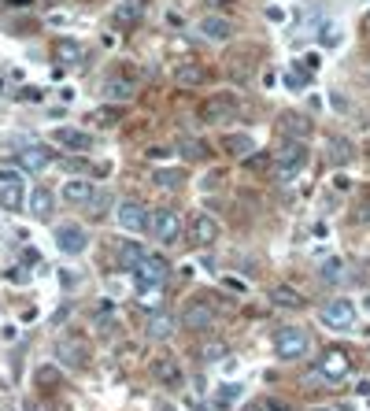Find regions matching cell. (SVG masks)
<instances>
[{
    "label": "cell",
    "mask_w": 370,
    "mask_h": 411,
    "mask_svg": "<svg viewBox=\"0 0 370 411\" xmlns=\"http://www.w3.org/2000/svg\"><path fill=\"white\" fill-rule=\"evenodd\" d=\"M322 45H326V49H337V45H341V30H337V26H326V30H322V38H319Z\"/></svg>",
    "instance_id": "8d00e7d4"
},
{
    "label": "cell",
    "mask_w": 370,
    "mask_h": 411,
    "mask_svg": "<svg viewBox=\"0 0 370 411\" xmlns=\"http://www.w3.org/2000/svg\"><path fill=\"white\" fill-rule=\"evenodd\" d=\"M19 97H23V100H41V89H34V86H26V89H23V93H19Z\"/></svg>",
    "instance_id": "60d3db41"
},
{
    "label": "cell",
    "mask_w": 370,
    "mask_h": 411,
    "mask_svg": "<svg viewBox=\"0 0 370 411\" xmlns=\"http://www.w3.org/2000/svg\"><path fill=\"white\" fill-rule=\"evenodd\" d=\"M311 352V337L304 326H282L274 334V356L278 360H304Z\"/></svg>",
    "instance_id": "7a4b0ae2"
},
{
    "label": "cell",
    "mask_w": 370,
    "mask_h": 411,
    "mask_svg": "<svg viewBox=\"0 0 370 411\" xmlns=\"http://www.w3.org/2000/svg\"><path fill=\"white\" fill-rule=\"evenodd\" d=\"M226 356H230L226 341H207V345H200V360H204V363H219V360H226Z\"/></svg>",
    "instance_id": "d6a6232c"
},
{
    "label": "cell",
    "mask_w": 370,
    "mask_h": 411,
    "mask_svg": "<svg viewBox=\"0 0 370 411\" xmlns=\"http://www.w3.org/2000/svg\"><path fill=\"white\" fill-rule=\"evenodd\" d=\"M26 278H30V274H26L23 267H15V271H12V282H26Z\"/></svg>",
    "instance_id": "7bdbcfd3"
},
{
    "label": "cell",
    "mask_w": 370,
    "mask_h": 411,
    "mask_svg": "<svg viewBox=\"0 0 370 411\" xmlns=\"http://www.w3.org/2000/svg\"><path fill=\"white\" fill-rule=\"evenodd\" d=\"M56 356L67 367H75V371H82L85 363H89V345L85 341H78V337H63V341L56 345Z\"/></svg>",
    "instance_id": "5bb4252c"
},
{
    "label": "cell",
    "mask_w": 370,
    "mask_h": 411,
    "mask_svg": "<svg viewBox=\"0 0 370 411\" xmlns=\"http://www.w3.org/2000/svg\"><path fill=\"white\" fill-rule=\"evenodd\" d=\"M26 193H23V171L0 167V208L4 212H23Z\"/></svg>",
    "instance_id": "52a82bcc"
},
{
    "label": "cell",
    "mask_w": 370,
    "mask_h": 411,
    "mask_svg": "<svg viewBox=\"0 0 370 411\" xmlns=\"http://www.w3.org/2000/svg\"><path fill=\"white\" fill-rule=\"evenodd\" d=\"M237 112H241V100H237V93H215V97H207L204 104H200V123H230V119H237Z\"/></svg>",
    "instance_id": "277c9868"
},
{
    "label": "cell",
    "mask_w": 370,
    "mask_h": 411,
    "mask_svg": "<svg viewBox=\"0 0 370 411\" xmlns=\"http://www.w3.org/2000/svg\"><path fill=\"white\" fill-rule=\"evenodd\" d=\"M60 367H52V363H44V367L34 371V386H41V389H52V386H60Z\"/></svg>",
    "instance_id": "1f68e13d"
},
{
    "label": "cell",
    "mask_w": 370,
    "mask_h": 411,
    "mask_svg": "<svg viewBox=\"0 0 370 411\" xmlns=\"http://www.w3.org/2000/svg\"><path fill=\"white\" fill-rule=\"evenodd\" d=\"M330 160L333 163H348L352 160V145L345 137H330Z\"/></svg>",
    "instance_id": "836d02e7"
},
{
    "label": "cell",
    "mask_w": 370,
    "mask_h": 411,
    "mask_svg": "<svg viewBox=\"0 0 370 411\" xmlns=\"http://www.w3.org/2000/svg\"><path fill=\"white\" fill-rule=\"evenodd\" d=\"M311 411H333V408H311Z\"/></svg>",
    "instance_id": "f907efd6"
},
{
    "label": "cell",
    "mask_w": 370,
    "mask_h": 411,
    "mask_svg": "<svg viewBox=\"0 0 370 411\" xmlns=\"http://www.w3.org/2000/svg\"><path fill=\"white\" fill-rule=\"evenodd\" d=\"M241 397V386H233V382H226V386H219V393H215V411H226L237 404Z\"/></svg>",
    "instance_id": "f546056e"
},
{
    "label": "cell",
    "mask_w": 370,
    "mask_h": 411,
    "mask_svg": "<svg viewBox=\"0 0 370 411\" xmlns=\"http://www.w3.org/2000/svg\"><path fill=\"white\" fill-rule=\"evenodd\" d=\"M319 278L326 282V286H341V282H345V263H341V260H326V263H322V271H319Z\"/></svg>",
    "instance_id": "4dcf8cb0"
},
{
    "label": "cell",
    "mask_w": 370,
    "mask_h": 411,
    "mask_svg": "<svg viewBox=\"0 0 370 411\" xmlns=\"http://www.w3.org/2000/svg\"><path fill=\"white\" fill-rule=\"evenodd\" d=\"M85 245H89V234L78 223H60L56 226V249L63 256H82Z\"/></svg>",
    "instance_id": "30bf717a"
},
{
    "label": "cell",
    "mask_w": 370,
    "mask_h": 411,
    "mask_svg": "<svg viewBox=\"0 0 370 411\" xmlns=\"http://www.w3.org/2000/svg\"><path fill=\"white\" fill-rule=\"evenodd\" d=\"M359 219H363V223H370V200H367V204H359Z\"/></svg>",
    "instance_id": "ee69618b"
},
{
    "label": "cell",
    "mask_w": 370,
    "mask_h": 411,
    "mask_svg": "<svg viewBox=\"0 0 370 411\" xmlns=\"http://www.w3.org/2000/svg\"><path fill=\"white\" fill-rule=\"evenodd\" d=\"M93 193H96V186H93V182H85V178L63 182V200H67V204H89Z\"/></svg>",
    "instance_id": "d6986e66"
},
{
    "label": "cell",
    "mask_w": 370,
    "mask_h": 411,
    "mask_svg": "<svg viewBox=\"0 0 370 411\" xmlns=\"http://www.w3.org/2000/svg\"><path fill=\"white\" fill-rule=\"evenodd\" d=\"M304 167H308V141H289L285 137L270 156V175L278 182H293Z\"/></svg>",
    "instance_id": "6da1fadb"
},
{
    "label": "cell",
    "mask_w": 370,
    "mask_h": 411,
    "mask_svg": "<svg viewBox=\"0 0 370 411\" xmlns=\"http://www.w3.org/2000/svg\"><path fill=\"white\" fill-rule=\"evenodd\" d=\"M122 119V108L115 104V108H96L93 112V123H101V126H115Z\"/></svg>",
    "instance_id": "d590c367"
},
{
    "label": "cell",
    "mask_w": 370,
    "mask_h": 411,
    "mask_svg": "<svg viewBox=\"0 0 370 411\" xmlns=\"http://www.w3.org/2000/svg\"><path fill=\"white\" fill-rule=\"evenodd\" d=\"M174 78H178V86H204V82H207V71L200 67V63H182Z\"/></svg>",
    "instance_id": "484cf974"
},
{
    "label": "cell",
    "mask_w": 370,
    "mask_h": 411,
    "mask_svg": "<svg viewBox=\"0 0 370 411\" xmlns=\"http://www.w3.org/2000/svg\"><path fill=\"white\" fill-rule=\"evenodd\" d=\"M8 4H12V8H26L30 0H8Z\"/></svg>",
    "instance_id": "bcb514c9"
},
{
    "label": "cell",
    "mask_w": 370,
    "mask_h": 411,
    "mask_svg": "<svg viewBox=\"0 0 370 411\" xmlns=\"http://www.w3.org/2000/svg\"><path fill=\"white\" fill-rule=\"evenodd\" d=\"M89 204H93V215H104V208H111V197H107V193H93Z\"/></svg>",
    "instance_id": "74e56055"
},
{
    "label": "cell",
    "mask_w": 370,
    "mask_h": 411,
    "mask_svg": "<svg viewBox=\"0 0 370 411\" xmlns=\"http://www.w3.org/2000/svg\"><path fill=\"white\" fill-rule=\"evenodd\" d=\"M52 208H56V197H52L44 186H38V189L30 193V215H34V219H49Z\"/></svg>",
    "instance_id": "603a6c76"
},
{
    "label": "cell",
    "mask_w": 370,
    "mask_h": 411,
    "mask_svg": "<svg viewBox=\"0 0 370 411\" xmlns=\"http://www.w3.org/2000/svg\"><path fill=\"white\" fill-rule=\"evenodd\" d=\"M52 163V152L44 149V145H26V149L19 152V167L23 171H44Z\"/></svg>",
    "instance_id": "ffe728a7"
},
{
    "label": "cell",
    "mask_w": 370,
    "mask_h": 411,
    "mask_svg": "<svg viewBox=\"0 0 370 411\" xmlns=\"http://www.w3.org/2000/svg\"><path fill=\"white\" fill-rule=\"evenodd\" d=\"M163 156H170L167 149H148V160H163Z\"/></svg>",
    "instance_id": "b9f144b4"
},
{
    "label": "cell",
    "mask_w": 370,
    "mask_h": 411,
    "mask_svg": "<svg viewBox=\"0 0 370 411\" xmlns=\"http://www.w3.org/2000/svg\"><path fill=\"white\" fill-rule=\"evenodd\" d=\"M115 223H119V230H126V234H141V230H148V208H144L141 200L126 197V200L115 204Z\"/></svg>",
    "instance_id": "8992f818"
},
{
    "label": "cell",
    "mask_w": 370,
    "mask_h": 411,
    "mask_svg": "<svg viewBox=\"0 0 370 411\" xmlns=\"http://www.w3.org/2000/svg\"><path fill=\"white\" fill-rule=\"evenodd\" d=\"M52 141L67 152H89L93 149V137L85 130H78V126H60V130H52Z\"/></svg>",
    "instance_id": "4fadbf2b"
},
{
    "label": "cell",
    "mask_w": 370,
    "mask_h": 411,
    "mask_svg": "<svg viewBox=\"0 0 370 411\" xmlns=\"http://www.w3.org/2000/svg\"><path fill=\"white\" fill-rule=\"evenodd\" d=\"M152 182H156L159 189H178V186L185 182V175H182V171H156Z\"/></svg>",
    "instance_id": "e575fe53"
},
{
    "label": "cell",
    "mask_w": 370,
    "mask_h": 411,
    "mask_svg": "<svg viewBox=\"0 0 370 411\" xmlns=\"http://www.w3.org/2000/svg\"><path fill=\"white\" fill-rule=\"evenodd\" d=\"M270 300H274V308H300L304 304V297L293 286H274L270 289Z\"/></svg>",
    "instance_id": "83f0119b"
},
{
    "label": "cell",
    "mask_w": 370,
    "mask_h": 411,
    "mask_svg": "<svg viewBox=\"0 0 370 411\" xmlns=\"http://www.w3.org/2000/svg\"><path fill=\"white\" fill-rule=\"evenodd\" d=\"M219 149L226 152L230 160H248L252 152H256V141H252V134H222Z\"/></svg>",
    "instance_id": "2e32d148"
},
{
    "label": "cell",
    "mask_w": 370,
    "mask_h": 411,
    "mask_svg": "<svg viewBox=\"0 0 370 411\" xmlns=\"http://www.w3.org/2000/svg\"><path fill=\"white\" fill-rule=\"evenodd\" d=\"M245 411H267L263 404H245Z\"/></svg>",
    "instance_id": "7dc6e473"
},
{
    "label": "cell",
    "mask_w": 370,
    "mask_h": 411,
    "mask_svg": "<svg viewBox=\"0 0 370 411\" xmlns=\"http://www.w3.org/2000/svg\"><path fill=\"white\" fill-rule=\"evenodd\" d=\"M182 215L174 212V208H156V212H148V234L156 237L159 245H178L182 241Z\"/></svg>",
    "instance_id": "3957f363"
},
{
    "label": "cell",
    "mask_w": 370,
    "mask_h": 411,
    "mask_svg": "<svg viewBox=\"0 0 370 411\" xmlns=\"http://www.w3.org/2000/svg\"><path fill=\"white\" fill-rule=\"evenodd\" d=\"M174 330H178V319L170 312H156L148 319V326H144L148 341H167V337H174Z\"/></svg>",
    "instance_id": "e0dca14e"
},
{
    "label": "cell",
    "mask_w": 370,
    "mask_h": 411,
    "mask_svg": "<svg viewBox=\"0 0 370 411\" xmlns=\"http://www.w3.org/2000/svg\"><path fill=\"white\" fill-rule=\"evenodd\" d=\"M270 156H274V152H270ZM270 156H263V152H252V156H248L245 163H248V167H252V171H263V167H267V160H270Z\"/></svg>",
    "instance_id": "f35d334b"
},
{
    "label": "cell",
    "mask_w": 370,
    "mask_h": 411,
    "mask_svg": "<svg viewBox=\"0 0 370 411\" xmlns=\"http://www.w3.org/2000/svg\"><path fill=\"white\" fill-rule=\"evenodd\" d=\"M23 411H41V408L34 404V400H26V404H23Z\"/></svg>",
    "instance_id": "f6af8a7d"
},
{
    "label": "cell",
    "mask_w": 370,
    "mask_h": 411,
    "mask_svg": "<svg viewBox=\"0 0 370 411\" xmlns=\"http://www.w3.org/2000/svg\"><path fill=\"white\" fill-rule=\"evenodd\" d=\"M278 130H282L289 141H308L311 123H308L304 115H296V112H285V115H282V123H278Z\"/></svg>",
    "instance_id": "ac0fdd59"
},
{
    "label": "cell",
    "mask_w": 370,
    "mask_h": 411,
    "mask_svg": "<svg viewBox=\"0 0 370 411\" xmlns=\"http://www.w3.org/2000/svg\"><path fill=\"white\" fill-rule=\"evenodd\" d=\"M182 326L185 330H215V308L207 300H193L182 312Z\"/></svg>",
    "instance_id": "7c38bea8"
},
{
    "label": "cell",
    "mask_w": 370,
    "mask_h": 411,
    "mask_svg": "<svg viewBox=\"0 0 370 411\" xmlns=\"http://www.w3.org/2000/svg\"><path fill=\"white\" fill-rule=\"evenodd\" d=\"M219 223H215L207 212H196L193 219H189V241L196 245V249H207V245H215L219 241Z\"/></svg>",
    "instance_id": "8fae6325"
},
{
    "label": "cell",
    "mask_w": 370,
    "mask_h": 411,
    "mask_svg": "<svg viewBox=\"0 0 370 411\" xmlns=\"http://www.w3.org/2000/svg\"><path fill=\"white\" fill-rule=\"evenodd\" d=\"M263 408H267V411H293V404H289V400H274V397L263 400Z\"/></svg>",
    "instance_id": "ab89813d"
},
{
    "label": "cell",
    "mask_w": 370,
    "mask_h": 411,
    "mask_svg": "<svg viewBox=\"0 0 370 411\" xmlns=\"http://www.w3.org/2000/svg\"><path fill=\"white\" fill-rule=\"evenodd\" d=\"M133 89H137V86H133V78H107L104 82V97L115 100V104H126V100L133 97Z\"/></svg>",
    "instance_id": "7402d4cb"
},
{
    "label": "cell",
    "mask_w": 370,
    "mask_h": 411,
    "mask_svg": "<svg viewBox=\"0 0 370 411\" xmlns=\"http://www.w3.org/2000/svg\"><path fill=\"white\" fill-rule=\"evenodd\" d=\"M144 8H148V0H122V4L115 8V26H137Z\"/></svg>",
    "instance_id": "44dd1931"
},
{
    "label": "cell",
    "mask_w": 370,
    "mask_h": 411,
    "mask_svg": "<svg viewBox=\"0 0 370 411\" xmlns=\"http://www.w3.org/2000/svg\"><path fill=\"white\" fill-rule=\"evenodd\" d=\"M82 56H85V52H82V45H78V41H67V38H63V41L56 45V60L67 63V67H78Z\"/></svg>",
    "instance_id": "4316f807"
},
{
    "label": "cell",
    "mask_w": 370,
    "mask_h": 411,
    "mask_svg": "<svg viewBox=\"0 0 370 411\" xmlns=\"http://www.w3.org/2000/svg\"><path fill=\"white\" fill-rule=\"evenodd\" d=\"M348 374H352V360H348L345 349H330V352L319 360V378L330 382V386H333V382H345Z\"/></svg>",
    "instance_id": "9c48e42d"
},
{
    "label": "cell",
    "mask_w": 370,
    "mask_h": 411,
    "mask_svg": "<svg viewBox=\"0 0 370 411\" xmlns=\"http://www.w3.org/2000/svg\"><path fill=\"white\" fill-rule=\"evenodd\" d=\"M363 30H367V34H370V12H367V15H363Z\"/></svg>",
    "instance_id": "c3c4849f"
},
{
    "label": "cell",
    "mask_w": 370,
    "mask_h": 411,
    "mask_svg": "<svg viewBox=\"0 0 370 411\" xmlns=\"http://www.w3.org/2000/svg\"><path fill=\"white\" fill-rule=\"evenodd\" d=\"M144 256H148V252H144L137 241H126L122 249H119V263H122V271H137Z\"/></svg>",
    "instance_id": "d4e9b609"
},
{
    "label": "cell",
    "mask_w": 370,
    "mask_h": 411,
    "mask_svg": "<svg viewBox=\"0 0 370 411\" xmlns=\"http://www.w3.org/2000/svg\"><path fill=\"white\" fill-rule=\"evenodd\" d=\"M152 374H156L159 382H167V386H174L178 378H182V371H178V360L174 356H163V360L152 363Z\"/></svg>",
    "instance_id": "cb8c5ba5"
},
{
    "label": "cell",
    "mask_w": 370,
    "mask_h": 411,
    "mask_svg": "<svg viewBox=\"0 0 370 411\" xmlns=\"http://www.w3.org/2000/svg\"><path fill=\"white\" fill-rule=\"evenodd\" d=\"M319 323L326 326V330H352V323H356V308H352V300H326V304L319 308Z\"/></svg>",
    "instance_id": "ba28073f"
},
{
    "label": "cell",
    "mask_w": 370,
    "mask_h": 411,
    "mask_svg": "<svg viewBox=\"0 0 370 411\" xmlns=\"http://www.w3.org/2000/svg\"><path fill=\"white\" fill-rule=\"evenodd\" d=\"M363 308H367V312H370V297H367V300H363Z\"/></svg>",
    "instance_id": "681fc988"
},
{
    "label": "cell",
    "mask_w": 370,
    "mask_h": 411,
    "mask_svg": "<svg viewBox=\"0 0 370 411\" xmlns=\"http://www.w3.org/2000/svg\"><path fill=\"white\" fill-rule=\"evenodd\" d=\"M178 152H182L189 163L207 160V145H204V141H196V137H182V141H178Z\"/></svg>",
    "instance_id": "f1b7e54d"
},
{
    "label": "cell",
    "mask_w": 370,
    "mask_h": 411,
    "mask_svg": "<svg viewBox=\"0 0 370 411\" xmlns=\"http://www.w3.org/2000/svg\"><path fill=\"white\" fill-rule=\"evenodd\" d=\"M196 30H200L204 41H215V45H226V41L233 38V23L222 19V15H204Z\"/></svg>",
    "instance_id": "9a60e30c"
},
{
    "label": "cell",
    "mask_w": 370,
    "mask_h": 411,
    "mask_svg": "<svg viewBox=\"0 0 370 411\" xmlns=\"http://www.w3.org/2000/svg\"><path fill=\"white\" fill-rule=\"evenodd\" d=\"M167 274H170V263L163 260V256H144L141 260V267L133 271V282H137V289L141 293H152V289H159L167 282Z\"/></svg>",
    "instance_id": "5b68a950"
}]
</instances>
